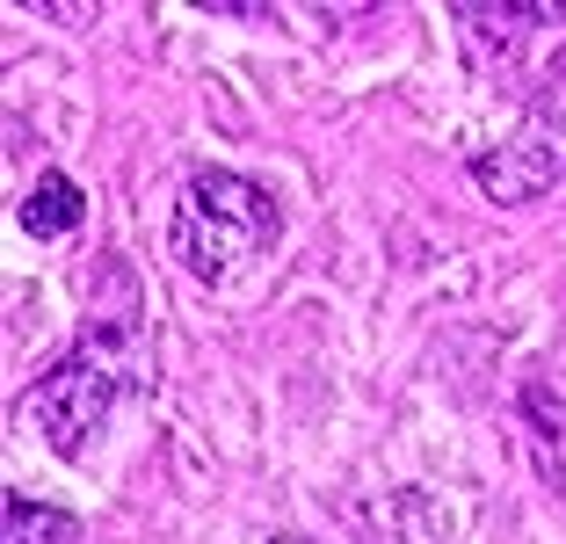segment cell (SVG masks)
<instances>
[{"label":"cell","instance_id":"6da1fadb","mask_svg":"<svg viewBox=\"0 0 566 544\" xmlns=\"http://www.w3.org/2000/svg\"><path fill=\"white\" fill-rule=\"evenodd\" d=\"M138 378H146V363H138V291H132L117 313L95 305L81 342L30 385L22 414H30V429L44 436L59 458H81V450L95 443V429L109 421V407H117Z\"/></svg>","mask_w":566,"mask_h":544},{"label":"cell","instance_id":"7a4b0ae2","mask_svg":"<svg viewBox=\"0 0 566 544\" xmlns=\"http://www.w3.org/2000/svg\"><path fill=\"white\" fill-rule=\"evenodd\" d=\"M276 197L262 181L233 175V167H197L175 197V254L197 269L203 283H226L240 269H254L269 248H276Z\"/></svg>","mask_w":566,"mask_h":544},{"label":"cell","instance_id":"3957f363","mask_svg":"<svg viewBox=\"0 0 566 544\" xmlns=\"http://www.w3.org/2000/svg\"><path fill=\"white\" fill-rule=\"evenodd\" d=\"M480 189L501 203V211H523V203L552 197L566 181V73H552L545 87L531 95V109L509 124L501 146L480 153Z\"/></svg>","mask_w":566,"mask_h":544},{"label":"cell","instance_id":"277c9868","mask_svg":"<svg viewBox=\"0 0 566 544\" xmlns=\"http://www.w3.org/2000/svg\"><path fill=\"white\" fill-rule=\"evenodd\" d=\"M516 436H523L531 472L566 501V399L552 385H523L516 393Z\"/></svg>","mask_w":566,"mask_h":544},{"label":"cell","instance_id":"5b68a950","mask_svg":"<svg viewBox=\"0 0 566 544\" xmlns=\"http://www.w3.org/2000/svg\"><path fill=\"white\" fill-rule=\"evenodd\" d=\"M458 22H465L472 36H494L486 59H516V44L531 30H566V8L559 0H552V8H537V0H501V8H458Z\"/></svg>","mask_w":566,"mask_h":544},{"label":"cell","instance_id":"8992f818","mask_svg":"<svg viewBox=\"0 0 566 544\" xmlns=\"http://www.w3.org/2000/svg\"><path fill=\"white\" fill-rule=\"evenodd\" d=\"M15 218H22V232H30V240H66V232L87 218V197L73 189V175L44 167V175H36V189L22 197V211H15Z\"/></svg>","mask_w":566,"mask_h":544},{"label":"cell","instance_id":"52a82bcc","mask_svg":"<svg viewBox=\"0 0 566 544\" xmlns=\"http://www.w3.org/2000/svg\"><path fill=\"white\" fill-rule=\"evenodd\" d=\"M0 537L8 544H81V523H73L59 501H30L8 494V515H0Z\"/></svg>","mask_w":566,"mask_h":544},{"label":"cell","instance_id":"ba28073f","mask_svg":"<svg viewBox=\"0 0 566 544\" xmlns=\"http://www.w3.org/2000/svg\"><path fill=\"white\" fill-rule=\"evenodd\" d=\"M269 544H305V537H269Z\"/></svg>","mask_w":566,"mask_h":544}]
</instances>
